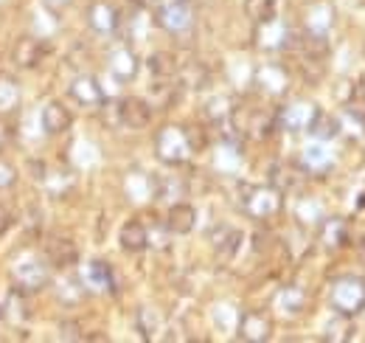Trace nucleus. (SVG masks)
<instances>
[{
    "instance_id": "1",
    "label": "nucleus",
    "mask_w": 365,
    "mask_h": 343,
    "mask_svg": "<svg viewBox=\"0 0 365 343\" xmlns=\"http://www.w3.org/2000/svg\"><path fill=\"white\" fill-rule=\"evenodd\" d=\"M152 20L169 37H188L194 31V26H197L194 6L188 0H155Z\"/></svg>"
},
{
    "instance_id": "2",
    "label": "nucleus",
    "mask_w": 365,
    "mask_h": 343,
    "mask_svg": "<svg viewBox=\"0 0 365 343\" xmlns=\"http://www.w3.org/2000/svg\"><path fill=\"white\" fill-rule=\"evenodd\" d=\"M329 307L334 309V315H346L354 318L365 312V279L363 276H337L329 284Z\"/></svg>"
},
{
    "instance_id": "3",
    "label": "nucleus",
    "mask_w": 365,
    "mask_h": 343,
    "mask_svg": "<svg viewBox=\"0 0 365 343\" xmlns=\"http://www.w3.org/2000/svg\"><path fill=\"white\" fill-rule=\"evenodd\" d=\"M155 155L166 166H182L194 155V146H191V138H188V127L166 124L155 135Z\"/></svg>"
},
{
    "instance_id": "4",
    "label": "nucleus",
    "mask_w": 365,
    "mask_h": 343,
    "mask_svg": "<svg viewBox=\"0 0 365 343\" xmlns=\"http://www.w3.org/2000/svg\"><path fill=\"white\" fill-rule=\"evenodd\" d=\"M245 214L253 219H273L284 209V192H278L273 183L267 186H242L239 197Z\"/></svg>"
},
{
    "instance_id": "5",
    "label": "nucleus",
    "mask_w": 365,
    "mask_h": 343,
    "mask_svg": "<svg viewBox=\"0 0 365 343\" xmlns=\"http://www.w3.org/2000/svg\"><path fill=\"white\" fill-rule=\"evenodd\" d=\"M320 107L315 101H289L284 107L275 110V119H278V129H287V132H309V127L315 124Z\"/></svg>"
},
{
    "instance_id": "6",
    "label": "nucleus",
    "mask_w": 365,
    "mask_h": 343,
    "mask_svg": "<svg viewBox=\"0 0 365 343\" xmlns=\"http://www.w3.org/2000/svg\"><path fill=\"white\" fill-rule=\"evenodd\" d=\"M256 45L262 51H287L298 45V34L281 17H273L267 23H256Z\"/></svg>"
},
{
    "instance_id": "7",
    "label": "nucleus",
    "mask_w": 365,
    "mask_h": 343,
    "mask_svg": "<svg viewBox=\"0 0 365 343\" xmlns=\"http://www.w3.org/2000/svg\"><path fill=\"white\" fill-rule=\"evenodd\" d=\"M273 318L264 309H245L236 327V338L245 343H264L273 338Z\"/></svg>"
},
{
    "instance_id": "8",
    "label": "nucleus",
    "mask_w": 365,
    "mask_h": 343,
    "mask_svg": "<svg viewBox=\"0 0 365 343\" xmlns=\"http://www.w3.org/2000/svg\"><path fill=\"white\" fill-rule=\"evenodd\" d=\"M48 262L40 259H17L14 267H11V276H14V287L26 290V293H37L48 284Z\"/></svg>"
},
{
    "instance_id": "9",
    "label": "nucleus",
    "mask_w": 365,
    "mask_h": 343,
    "mask_svg": "<svg viewBox=\"0 0 365 343\" xmlns=\"http://www.w3.org/2000/svg\"><path fill=\"white\" fill-rule=\"evenodd\" d=\"M88 26L98 37H113L121 29V11L110 0H93L88 6Z\"/></svg>"
},
{
    "instance_id": "10",
    "label": "nucleus",
    "mask_w": 365,
    "mask_h": 343,
    "mask_svg": "<svg viewBox=\"0 0 365 343\" xmlns=\"http://www.w3.org/2000/svg\"><path fill=\"white\" fill-rule=\"evenodd\" d=\"M253 85L267 96H284L289 90V71L281 62H262L253 74Z\"/></svg>"
},
{
    "instance_id": "11",
    "label": "nucleus",
    "mask_w": 365,
    "mask_h": 343,
    "mask_svg": "<svg viewBox=\"0 0 365 343\" xmlns=\"http://www.w3.org/2000/svg\"><path fill=\"white\" fill-rule=\"evenodd\" d=\"M118 113H121V127L127 129H143L152 121V104L146 99H118Z\"/></svg>"
},
{
    "instance_id": "12",
    "label": "nucleus",
    "mask_w": 365,
    "mask_h": 343,
    "mask_svg": "<svg viewBox=\"0 0 365 343\" xmlns=\"http://www.w3.org/2000/svg\"><path fill=\"white\" fill-rule=\"evenodd\" d=\"M46 262L53 270H71L79 262V248L68 237H53L46 245Z\"/></svg>"
},
{
    "instance_id": "13",
    "label": "nucleus",
    "mask_w": 365,
    "mask_h": 343,
    "mask_svg": "<svg viewBox=\"0 0 365 343\" xmlns=\"http://www.w3.org/2000/svg\"><path fill=\"white\" fill-rule=\"evenodd\" d=\"M331 26H334V6L329 0H315V3L307 6V11H304V31L329 37Z\"/></svg>"
},
{
    "instance_id": "14",
    "label": "nucleus",
    "mask_w": 365,
    "mask_h": 343,
    "mask_svg": "<svg viewBox=\"0 0 365 343\" xmlns=\"http://www.w3.org/2000/svg\"><path fill=\"white\" fill-rule=\"evenodd\" d=\"M71 99L79 104V107H101L104 104V90L98 85V79L91 76V74H82V76H76L73 82H71Z\"/></svg>"
},
{
    "instance_id": "15",
    "label": "nucleus",
    "mask_w": 365,
    "mask_h": 343,
    "mask_svg": "<svg viewBox=\"0 0 365 343\" xmlns=\"http://www.w3.org/2000/svg\"><path fill=\"white\" fill-rule=\"evenodd\" d=\"M140 71V59L130 45H118L113 48L110 54V74L118 79V82H133Z\"/></svg>"
},
{
    "instance_id": "16",
    "label": "nucleus",
    "mask_w": 365,
    "mask_h": 343,
    "mask_svg": "<svg viewBox=\"0 0 365 343\" xmlns=\"http://www.w3.org/2000/svg\"><path fill=\"white\" fill-rule=\"evenodd\" d=\"M46 54H48V43H43V40H37V37H20L17 43H14V65L17 68H37L43 59H46Z\"/></svg>"
},
{
    "instance_id": "17",
    "label": "nucleus",
    "mask_w": 365,
    "mask_h": 343,
    "mask_svg": "<svg viewBox=\"0 0 365 343\" xmlns=\"http://www.w3.org/2000/svg\"><path fill=\"white\" fill-rule=\"evenodd\" d=\"M307 177L309 174L304 172L301 164H275L273 172H270V183H273L278 192H284V194L301 192V186H304Z\"/></svg>"
},
{
    "instance_id": "18",
    "label": "nucleus",
    "mask_w": 365,
    "mask_h": 343,
    "mask_svg": "<svg viewBox=\"0 0 365 343\" xmlns=\"http://www.w3.org/2000/svg\"><path fill=\"white\" fill-rule=\"evenodd\" d=\"M318 239L323 248L329 251H337V248H346L349 245V222L343 217H326L320 222Z\"/></svg>"
},
{
    "instance_id": "19",
    "label": "nucleus",
    "mask_w": 365,
    "mask_h": 343,
    "mask_svg": "<svg viewBox=\"0 0 365 343\" xmlns=\"http://www.w3.org/2000/svg\"><path fill=\"white\" fill-rule=\"evenodd\" d=\"M208 239H211V245H214L217 257L233 259L245 237H242V231H239V228H233V225H217V228L208 234Z\"/></svg>"
},
{
    "instance_id": "20",
    "label": "nucleus",
    "mask_w": 365,
    "mask_h": 343,
    "mask_svg": "<svg viewBox=\"0 0 365 343\" xmlns=\"http://www.w3.org/2000/svg\"><path fill=\"white\" fill-rule=\"evenodd\" d=\"M71 124H73V116L62 101H48L43 107V129L48 135H62L71 129Z\"/></svg>"
},
{
    "instance_id": "21",
    "label": "nucleus",
    "mask_w": 365,
    "mask_h": 343,
    "mask_svg": "<svg viewBox=\"0 0 365 343\" xmlns=\"http://www.w3.org/2000/svg\"><path fill=\"white\" fill-rule=\"evenodd\" d=\"M118 242L127 254H140V251L149 248V228L140 219H130V222H124V228L118 234Z\"/></svg>"
},
{
    "instance_id": "22",
    "label": "nucleus",
    "mask_w": 365,
    "mask_h": 343,
    "mask_svg": "<svg viewBox=\"0 0 365 343\" xmlns=\"http://www.w3.org/2000/svg\"><path fill=\"white\" fill-rule=\"evenodd\" d=\"M194 225H197V212H194V206H188V203H175L172 209H169V214H166V231L169 234H191L194 231Z\"/></svg>"
},
{
    "instance_id": "23",
    "label": "nucleus",
    "mask_w": 365,
    "mask_h": 343,
    "mask_svg": "<svg viewBox=\"0 0 365 343\" xmlns=\"http://www.w3.org/2000/svg\"><path fill=\"white\" fill-rule=\"evenodd\" d=\"M301 166H304L307 174H326V172L334 166V158L323 149V141H318V144H312V146L304 149V155H301Z\"/></svg>"
},
{
    "instance_id": "24",
    "label": "nucleus",
    "mask_w": 365,
    "mask_h": 343,
    "mask_svg": "<svg viewBox=\"0 0 365 343\" xmlns=\"http://www.w3.org/2000/svg\"><path fill=\"white\" fill-rule=\"evenodd\" d=\"M85 282L91 284L93 290H101V293H115V276H113V267L101 259H96L88 264L85 270Z\"/></svg>"
},
{
    "instance_id": "25",
    "label": "nucleus",
    "mask_w": 365,
    "mask_h": 343,
    "mask_svg": "<svg viewBox=\"0 0 365 343\" xmlns=\"http://www.w3.org/2000/svg\"><path fill=\"white\" fill-rule=\"evenodd\" d=\"M275 129H278L275 110H270V113H264V110H256V113H250V121H247V124H242V135L247 132V135H253V138L264 141V138H270V135H273Z\"/></svg>"
},
{
    "instance_id": "26",
    "label": "nucleus",
    "mask_w": 365,
    "mask_h": 343,
    "mask_svg": "<svg viewBox=\"0 0 365 343\" xmlns=\"http://www.w3.org/2000/svg\"><path fill=\"white\" fill-rule=\"evenodd\" d=\"M3 315H6L9 321H14V324H26V321L31 318V309H29V293H26V290H20V287H11V293H9V299H6V309H3Z\"/></svg>"
},
{
    "instance_id": "27",
    "label": "nucleus",
    "mask_w": 365,
    "mask_h": 343,
    "mask_svg": "<svg viewBox=\"0 0 365 343\" xmlns=\"http://www.w3.org/2000/svg\"><path fill=\"white\" fill-rule=\"evenodd\" d=\"M178 79L188 90H202V87L211 85V74H208V68L202 62H188V65L178 68Z\"/></svg>"
},
{
    "instance_id": "28",
    "label": "nucleus",
    "mask_w": 365,
    "mask_h": 343,
    "mask_svg": "<svg viewBox=\"0 0 365 343\" xmlns=\"http://www.w3.org/2000/svg\"><path fill=\"white\" fill-rule=\"evenodd\" d=\"M146 68H149V74H152L155 79H175L180 65H178V59H175L172 54L158 51V54H152V56L146 59Z\"/></svg>"
},
{
    "instance_id": "29",
    "label": "nucleus",
    "mask_w": 365,
    "mask_h": 343,
    "mask_svg": "<svg viewBox=\"0 0 365 343\" xmlns=\"http://www.w3.org/2000/svg\"><path fill=\"white\" fill-rule=\"evenodd\" d=\"M233 110H236V101L230 96H214L205 101V119L211 124H228Z\"/></svg>"
},
{
    "instance_id": "30",
    "label": "nucleus",
    "mask_w": 365,
    "mask_h": 343,
    "mask_svg": "<svg viewBox=\"0 0 365 343\" xmlns=\"http://www.w3.org/2000/svg\"><path fill=\"white\" fill-rule=\"evenodd\" d=\"M304 304H307V296H304V290L295 287V284L281 287L278 296H275V307H278L281 312H287V315H298V312L304 309Z\"/></svg>"
},
{
    "instance_id": "31",
    "label": "nucleus",
    "mask_w": 365,
    "mask_h": 343,
    "mask_svg": "<svg viewBox=\"0 0 365 343\" xmlns=\"http://www.w3.org/2000/svg\"><path fill=\"white\" fill-rule=\"evenodd\" d=\"M309 135L315 138V141H331V138H337L340 135V119L337 116H329V113H323L320 110L318 119H315V124L309 127Z\"/></svg>"
},
{
    "instance_id": "32",
    "label": "nucleus",
    "mask_w": 365,
    "mask_h": 343,
    "mask_svg": "<svg viewBox=\"0 0 365 343\" xmlns=\"http://www.w3.org/2000/svg\"><path fill=\"white\" fill-rule=\"evenodd\" d=\"M175 87L178 85H172V79H155V85L149 87V104L152 107H160V110L172 107L175 99H178Z\"/></svg>"
},
{
    "instance_id": "33",
    "label": "nucleus",
    "mask_w": 365,
    "mask_h": 343,
    "mask_svg": "<svg viewBox=\"0 0 365 343\" xmlns=\"http://www.w3.org/2000/svg\"><path fill=\"white\" fill-rule=\"evenodd\" d=\"M245 14L253 23H267L278 17V0H245Z\"/></svg>"
},
{
    "instance_id": "34",
    "label": "nucleus",
    "mask_w": 365,
    "mask_h": 343,
    "mask_svg": "<svg viewBox=\"0 0 365 343\" xmlns=\"http://www.w3.org/2000/svg\"><path fill=\"white\" fill-rule=\"evenodd\" d=\"M20 104V87L14 85V79L0 76V113L14 110Z\"/></svg>"
},
{
    "instance_id": "35",
    "label": "nucleus",
    "mask_w": 365,
    "mask_h": 343,
    "mask_svg": "<svg viewBox=\"0 0 365 343\" xmlns=\"http://www.w3.org/2000/svg\"><path fill=\"white\" fill-rule=\"evenodd\" d=\"M295 217H298L301 222H320V219H323V212H320V206L312 197H301V200H298V209H295Z\"/></svg>"
},
{
    "instance_id": "36",
    "label": "nucleus",
    "mask_w": 365,
    "mask_h": 343,
    "mask_svg": "<svg viewBox=\"0 0 365 343\" xmlns=\"http://www.w3.org/2000/svg\"><path fill=\"white\" fill-rule=\"evenodd\" d=\"M138 332H140V338H152V332H158V315H155V309H149V307H140L138 309Z\"/></svg>"
},
{
    "instance_id": "37",
    "label": "nucleus",
    "mask_w": 365,
    "mask_h": 343,
    "mask_svg": "<svg viewBox=\"0 0 365 343\" xmlns=\"http://www.w3.org/2000/svg\"><path fill=\"white\" fill-rule=\"evenodd\" d=\"M349 321H351V318L337 315V324H334V327L329 324V338H331V341H349V338H351V335H349V332H351V324H349Z\"/></svg>"
},
{
    "instance_id": "38",
    "label": "nucleus",
    "mask_w": 365,
    "mask_h": 343,
    "mask_svg": "<svg viewBox=\"0 0 365 343\" xmlns=\"http://www.w3.org/2000/svg\"><path fill=\"white\" fill-rule=\"evenodd\" d=\"M59 338L62 341H82L85 335H82V327L76 321H62L59 324Z\"/></svg>"
},
{
    "instance_id": "39",
    "label": "nucleus",
    "mask_w": 365,
    "mask_h": 343,
    "mask_svg": "<svg viewBox=\"0 0 365 343\" xmlns=\"http://www.w3.org/2000/svg\"><path fill=\"white\" fill-rule=\"evenodd\" d=\"M17 183V169L9 161H0V189H11Z\"/></svg>"
},
{
    "instance_id": "40",
    "label": "nucleus",
    "mask_w": 365,
    "mask_h": 343,
    "mask_svg": "<svg viewBox=\"0 0 365 343\" xmlns=\"http://www.w3.org/2000/svg\"><path fill=\"white\" fill-rule=\"evenodd\" d=\"M354 93H357V82H340V87H337V99L343 101V104H349L351 99H354Z\"/></svg>"
},
{
    "instance_id": "41",
    "label": "nucleus",
    "mask_w": 365,
    "mask_h": 343,
    "mask_svg": "<svg viewBox=\"0 0 365 343\" xmlns=\"http://www.w3.org/2000/svg\"><path fill=\"white\" fill-rule=\"evenodd\" d=\"M11 225H14V212H11V209H6V206H0V237H3Z\"/></svg>"
},
{
    "instance_id": "42",
    "label": "nucleus",
    "mask_w": 365,
    "mask_h": 343,
    "mask_svg": "<svg viewBox=\"0 0 365 343\" xmlns=\"http://www.w3.org/2000/svg\"><path fill=\"white\" fill-rule=\"evenodd\" d=\"M9 141H11V124L0 119V152L6 149V144H9Z\"/></svg>"
},
{
    "instance_id": "43",
    "label": "nucleus",
    "mask_w": 365,
    "mask_h": 343,
    "mask_svg": "<svg viewBox=\"0 0 365 343\" xmlns=\"http://www.w3.org/2000/svg\"><path fill=\"white\" fill-rule=\"evenodd\" d=\"M135 9H152L155 6V0H130Z\"/></svg>"
},
{
    "instance_id": "44",
    "label": "nucleus",
    "mask_w": 365,
    "mask_h": 343,
    "mask_svg": "<svg viewBox=\"0 0 365 343\" xmlns=\"http://www.w3.org/2000/svg\"><path fill=\"white\" fill-rule=\"evenodd\" d=\"M360 248H363V254H365V239H363V245H360Z\"/></svg>"
},
{
    "instance_id": "45",
    "label": "nucleus",
    "mask_w": 365,
    "mask_h": 343,
    "mask_svg": "<svg viewBox=\"0 0 365 343\" xmlns=\"http://www.w3.org/2000/svg\"><path fill=\"white\" fill-rule=\"evenodd\" d=\"M188 3H191V6H194V3H197V0H188Z\"/></svg>"
},
{
    "instance_id": "46",
    "label": "nucleus",
    "mask_w": 365,
    "mask_h": 343,
    "mask_svg": "<svg viewBox=\"0 0 365 343\" xmlns=\"http://www.w3.org/2000/svg\"><path fill=\"white\" fill-rule=\"evenodd\" d=\"M0 318H3V309H0Z\"/></svg>"
}]
</instances>
